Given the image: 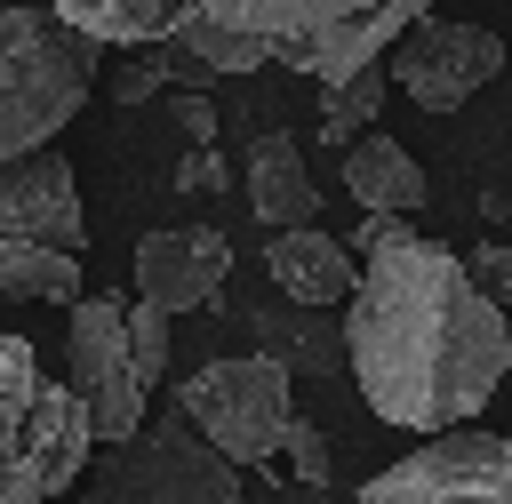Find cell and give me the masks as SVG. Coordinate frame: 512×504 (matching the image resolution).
Wrapping results in <instances>:
<instances>
[{"label": "cell", "mask_w": 512, "mask_h": 504, "mask_svg": "<svg viewBox=\"0 0 512 504\" xmlns=\"http://www.w3.org/2000/svg\"><path fill=\"white\" fill-rule=\"evenodd\" d=\"M344 360L360 400L400 432L480 424L496 384L512 376V312L472 280V264L440 240H408L360 256V288L344 304Z\"/></svg>", "instance_id": "obj_1"}, {"label": "cell", "mask_w": 512, "mask_h": 504, "mask_svg": "<svg viewBox=\"0 0 512 504\" xmlns=\"http://www.w3.org/2000/svg\"><path fill=\"white\" fill-rule=\"evenodd\" d=\"M104 48H176L184 24H232L272 48V64L336 88L392 56V40L440 0H48Z\"/></svg>", "instance_id": "obj_2"}, {"label": "cell", "mask_w": 512, "mask_h": 504, "mask_svg": "<svg viewBox=\"0 0 512 504\" xmlns=\"http://www.w3.org/2000/svg\"><path fill=\"white\" fill-rule=\"evenodd\" d=\"M96 448L104 440L72 376H48L40 352L0 328V504H64Z\"/></svg>", "instance_id": "obj_3"}, {"label": "cell", "mask_w": 512, "mask_h": 504, "mask_svg": "<svg viewBox=\"0 0 512 504\" xmlns=\"http://www.w3.org/2000/svg\"><path fill=\"white\" fill-rule=\"evenodd\" d=\"M96 72L104 40L80 32L64 8H0V168L64 136L96 96Z\"/></svg>", "instance_id": "obj_4"}, {"label": "cell", "mask_w": 512, "mask_h": 504, "mask_svg": "<svg viewBox=\"0 0 512 504\" xmlns=\"http://www.w3.org/2000/svg\"><path fill=\"white\" fill-rule=\"evenodd\" d=\"M64 504H248V488H240V464L184 408H168L144 432L104 440Z\"/></svg>", "instance_id": "obj_5"}, {"label": "cell", "mask_w": 512, "mask_h": 504, "mask_svg": "<svg viewBox=\"0 0 512 504\" xmlns=\"http://www.w3.org/2000/svg\"><path fill=\"white\" fill-rule=\"evenodd\" d=\"M176 408L248 472H264L272 456H280V440H288V424H296V384H288V360H272V352H224V360H208V368H192L184 384H176Z\"/></svg>", "instance_id": "obj_6"}, {"label": "cell", "mask_w": 512, "mask_h": 504, "mask_svg": "<svg viewBox=\"0 0 512 504\" xmlns=\"http://www.w3.org/2000/svg\"><path fill=\"white\" fill-rule=\"evenodd\" d=\"M128 296H80L64 312V376L72 392L88 400L96 416V440H128L144 432V400H152V376L136 360V328H128Z\"/></svg>", "instance_id": "obj_7"}, {"label": "cell", "mask_w": 512, "mask_h": 504, "mask_svg": "<svg viewBox=\"0 0 512 504\" xmlns=\"http://www.w3.org/2000/svg\"><path fill=\"white\" fill-rule=\"evenodd\" d=\"M360 504H512V432H432L416 456H392Z\"/></svg>", "instance_id": "obj_8"}, {"label": "cell", "mask_w": 512, "mask_h": 504, "mask_svg": "<svg viewBox=\"0 0 512 504\" xmlns=\"http://www.w3.org/2000/svg\"><path fill=\"white\" fill-rule=\"evenodd\" d=\"M392 88L424 112H456L472 104L496 72H504V40L488 24H456V16H416L400 40H392Z\"/></svg>", "instance_id": "obj_9"}, {"label": "cell", "mask_w": 512, "mask_h": 504, "mask_svg": "<svg viewBox=\"0 0 512 504\" xmlns=\"http://www.w3.org/2000/svg\"><path fill=\"white\" fill-rule=\"evenodd\" d=\"M232 272V240L216 224H160L136 240V296L160 312H200L224 296Z\"/></svg>", "instance_id": "obj_10"}, {"label": "cell", "mask_w": 512, "mask_h": 504, "mask_svg": "<svg viewBox=\"0 0 512 504\" xmlns=\"http://www.w3.org/2000/svg\"><path fill=\"white\" fill-rule=\"evenodd\" d=\"M0 232L24 240H56V248H88V208H80V176L64 152H24L0 168Z\"/></svg>", "instance_id": "obj_11"}, {"label": "cell", "mask_w": 512, "mask_h": 504, "mask_svg": "<svg viewBox=\"0 0 512 504\" xmlns=\"http://www.w3.org/2000/svg\"><path fill=\"white\" fill-rule=\"evenodd\" d=\"M264 264H272V288L304 312L320 304H352L360 288V248L352 240H328L320 224H296V232H272L264 240Z\"/></svg>", "instance_id": "obj_12"}, {"label": "cell", "mask_w": 512, "mask_h": 504, "mask_svg": "<svg viewBox=\"0 0 512 504\" xmlns=\"http://www.w3.org/2000/svg\"><path fill=\"white\" fill-rule=\"evenodd\" d=\"M240 184H248V208L264 232H296V224H320V192L304 176V152L296 136H256L248 160H240Z\"/></svg>", "instance_id": "obj_13"}, {"label": "cell", "mask_w": 512, "mask_h": 504, "mask_svg": "<svg viewBox=\"0 0 512 504\" xmlns=\"http://www.w3.org/2000/svg\"><path fill=\"white\" fill-rule=\"evenodd\" d=\"M344 192H352L360 208H392V216H416L432 184H424V168H416V152H408L400 136L368 128L360 144H344Z\"/></svg>", "instance_id": "obj_14"}, {"label": "cell", "mask_w": 512, "mask_h": 504, "mask_svg": "<svg viewBox=\"0 0 512 504\" xmlns=\"http://www.w3.org/2000/svg\"><path fill=\"white\" fill-rule=\"evenodd\" d=\"M0 296L8 304H80V248H56V240H24V232H0Z\"/></svg>", "instance_id": "obj_15"}, {"label": "cell", "mask_w": 512, "mask_h": 504, "mask_svg": "<svg viewBox=\"0 0 512 504\" xmlns=\"http://www.w3.org/2000/svg\"><path fill=\"white\" fill-rule=\"evenodd\" d=\"M384 88H392V64H368L352 80H336L320 96V144H360L376 120H384Z\"/></svg>", "instance_id": "obj_16"}, {"label": "cell", "mask_w": 512, "mask_h": 504, "mask_svg": "<svg viewBox=\"0 0 512 504\" xmlns=\"http://www.w3.org/2000/svg\"><path fill=\"white\" fill-rule=\"evenodd\" d=\"M280 456H288V480H296V488H320V480H328V440H320V432H312L304 416L288 424V440H280Z\"/></svg>", "instance_id": "obj_17"}, {"label": "cell", "mask_w": 512, "mask_h": 504, "mask_svg": "<svg viewBox=\"0 0 512 504\" xmlns=\"http://www.w3.org/2000/svg\"><path fill=\"white\" fill-rule=\"evenodd\" d=\"M104 88H112V104H152V96H168V88H176V72H168V64H152V56H136V64H120Z\"/></svg>", "instance_id": "obj_18"}, {"label": "cell", "mask_w": 512, "mask_h": 504, "mask_svg": "<svg viewBox=\"0 0 512 504\" xmlns=\"http://www.w3.org/2000/svg\"><path fill=\"white\" fill-rule=\"evenodd\" d=\"M168 320H176V312H160V304H144V296H136V312H128V328H136V360H144L152 384H160V368H168Z\"/></svg>", "instance_id": "obj_19"}, {"label": "cell", "mask_w": 512, "mask_h": 504, "mask_svg": "<svg viewBox=\"0 0 512 504\" xmlns=\"http://www.w3.org/2000/svg\"><path fill=\"white\" fill-rule=\"evenodd\" d=\"M464 264H472V280L512 312V240H480V248H464Z\"/></svg>", "instance_id": "obj_20"}, {"label": "cell", "mask_w": 512, "mask_h": 504, "mask_svg": "<svg viewBox=\"0 0 512 504\" xmlns=\"http://www.w3.org/2000/svg\"><path fill=\"white\" fill-rule=\"evenodd\" d=\"M408 240H416L408 216H392V208H360V232H352L360 256H384V248H408Z\"/></svg>", "instance_id": "obj_21"}, {"label": "cell", "mask_w": 512, "mask_h": 504, "mask_svg": "<svg viewBox=\"0 0 512 504\" xmlns=\"http://www.w3.org/2000/svg\"><path fill=\"white\" fill-rule=\"evenodd\" d=\"M224 184H232V168L216 160V144H192L176 160V192H224Z\"/></svg>", "instance_id": "obj_22"}, {"label": "cell", "mask_w": 512, "mask_h": 504, "mask_svg": "<svg viewBox=\"0 0 512 504\" xmlns=\"http://www.w3.org/2000/svg\"><path fill=\"white\" fill-rule=\"evenodd\" d=\"M176 120H184L192 144H216V104L208 96H176Z\"/></svg>", "instance_id": "obj_23"}]
</instances>
